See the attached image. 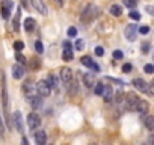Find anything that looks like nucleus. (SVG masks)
I'll return each instance as SVG.
<instances>
[{"label":"nucleus","instance_id":"f257e3e1","mask_svg":"<svg viewBox=\"0 0 154 145\" xmlns=\"http://www.w3.org/2000/svg\"><path fill=\"white\" fill-rule=\"evenodd\" d=\"M98 14H100V9H98V6H95V5H88L85 9H83V12H82V20L83 21H91V20H94L95 17H98Z\"/></svg>","mask_w":154,"mask_h":145},{"label":"nucleus","instance_id":"f03ea898","mask_svg":"<svg viewBox=\"0 0 154 145\" xmlns=\"http://www.w3.org/2000/svg\"><path fill=\"white\" fill-rule=\"evenodd\" d=\"M27 125H29V128L33 130V131L38 130L39 125H41V118H39V115L35 113V112H30V113L27 115Z\"/></svg>","mask_w":154,"mask_h":145},{"label":"nucleus","instance_id":"7ed1b4c3","mask_svg":"<svg viewBox=\"0 0 154 145\" xmlns=\"http://www.w3.org/2000/svg\"><path fill=\"white\" fill-rule=\"evenodd\" d=\"M36 92H38L39 95H42V97H48L50 92H51V86L48 85L47 80H39V82L36 83Z\"/></svg>","mask_w":154,"mask_h":145},{"label":"nucleus","instance_id":"20e7f679","mask_svg":"<svg viewBox=\"0 0 154 145\" xmlns=\"http://www.w3.org/2000/svg\"><path fill=\"white\" fill-rule=\"evenodd\" d=\"M30 5L38 14H41V15L48 14V9H47V5H45L44 0H30Z\"/></svg>","mask_w":154,"mask_h":145},{"label":"nucleus","instance_id":"39448f33","mask_svg":"<svg viewBox=\"0 0 154 145\" xmlns=\"http://www.w3.org/2000/svg\"><path fill=\"white\" fill-rule=\"evenodd\" d=\"M23 92H24V97H26V100L27 101H30L38 92H36V88H35V85L32 83V82H26L24 83V86H23Z\"/></svg>","mask_w":154,"mask_h":145},{"label":"nucleus","instance_id":"423d86ee","mask_svg":"<svg viewBox=\"0 0 154 145\" xmlns=\"http://www.w3.org/2000/svg\"><path fill=\"white\" fill-rule=\"evenodd\" d=\"M12 6H14V2H12V0H3V2H2V6H0V12H2V17H3L5 20H8V18L11 17Z\"/></svg>","mask_w":154,"mask_h":145},{"label":"nucleus","instance_id":"0eeeda50","mask_svg":"<svg viewBox=\"0 0 154 145\" xmlns=\"http://www.w3.org/2000/svg\"><path fill=\"white\" fill-rule=\"evenodd\" d=\"M59 77L63 83H71L72 82V69L68 66H62L59 69Z\"/></svg>","mask_w":154,"mask_h":145},{"label":"nucleus","instance_id":"6e6552de","mask_svg":"<svg viewBox=\"0 0 154 145\" xmlns=\"http://www.w3.org/2000/svg\"><path fill=\"white\" fill-rule=\"evenodd\" d=\"M80 63H82L83 66H86V68H91V69H94V71L100 72V65H98L95 60H92V57H91V56H82Z\"/></svg>","mask_w":154,"mask_h":145},{"label":"nucleus","instance_id":"1a4fd4ad","mask_svg":"<svg viewBox=\"0 0 154 145\" xmlns=\"http://www.w3.org/2000/svg\"><path fill=\"white\" fill-rule=\"evenodd\" d=\"M24 74H26L24 63L17 62V63L12 66V77H14V79H17V80H20V79H23V77H24Z\"/></svg>","mask_w":154,"mask_h":145},{"label":"nucleus","instance_id":"9d476101","mask_svg":"<svg viewBox=\"0 0 154 145\" xmlns=\"http://www.w3.org/2000/svg\"><path fill=\"white\" fill-rule=\"evenodd\" d=\"M124 35H125L127 41H130V42L136 41V36H137V26H136V24H128V26L125 27V30H124Z\"/></svg>","mask_w":154,"mask_h":145},{"label":"nucleus","instance_id":"9b49d317","mask_svg":"<svg viewBox=\"0 0 154 145\" xmlns=\"http://www.w3.org/2000/svg\"><path fill=\"white\" fill-rule=\"evenodd\" d=\"M14 124H15V128L18 133H24V127H23V115L21 112L15 110L14 112Z\"/></svg>","mask_w":154,"mask_h":145},{"label":"nucleus","instance_id":"f8f14e48","mask_svg":"<svg viewBox=\"0 0 154 145\" xmlns=\"http://www.w3.org/2000/svg\"><path fill=\"white\" fill-rule=\"evenodd\" d=\"M131 85H133V86H134L137 91H140V92H146V91H148V83H146L143 79H140V77H136V79H133Z\"/></svg>","mask_w":154,"mask_h":145},{"label":"nucleus","instance_id":"ddd939ff","mask_svg":"<svg viewBox=\"0 0 154 145\" xmlns=\"http://www.w3.org/2000/svg\"><path fill=\"white\" fill-rule=\"evenodd\" d=\"M82 79H83V85L86 88H94V85H95V76L92 74V72H85V74L82 76Z\"/></svg>","mask_w":154,"mask_h":145},{"label":"nucleus","instance_id":"4468645a","mask_svg":"<svg viewBox=\"0 0 154 145\" xmlns=\"http://www.w3.org/2000/svg\"><path fill=\"white\" fill-rule=\"evenodd\" d=\"M101 97H103V100H104L106 103H109V101L113 100V89H112L110 85H104V91H103Z\"/></svg>","mask_w":154,"mask_h":145},{"label":"nucleus","instance_id":"2eb2a0df","mask_svg":"<svg viewBox=\"0 0 154 145\" xmlns=\"http://www.w3.org/2000/svg\"><path fill=\"white\" fill-rule=\"evenodd\" d=\"M33 136H35V142H36L38 145H44V143L47 142V133H45L44 130H38V131H35Z\"/></svg>","mask_w":154,"mask_h":145},{"label":"nucleus","instance_id":"dca6fc26","mask_svg":"<svg viewBox=\"0 0 154 145\" xmlns=\"http://www.w3.org/2000/svg\"><path fill=\"white\" fill-rule=\"evenodd\" d=\"M35 26H36V23H35V20H33L32 17H27V18L23 21V27H24V30L29 32V33L35 30Z\"/></svg>","mask_w":154,"mask_h":145},{"label":"nucleus","instance_id":"f3484780","mask_svg":"<svg viewBox=\"0 0 154 145\" xmlns=\"http://www.w3.org/2000/svg\"><path fill=\"white\" fill-rule=\"evenodd\" d=\"M2 101H3V107L8 109V89H6L5 76H2Z\"/></svg>","mask_w":154,"mask_h":145},{"label":"nucleus","instance_id":"a211bd4d","mask_svg":"<svg viewBox=\"0 0 154 145\" xmlns=\"http://www.w3.org/2000/svg\"><path fill=\"white\" fill-rule=\"evenodd\" d=\"M148 109H149L148 101H145V100H137V103H136V106H134V110H136V112H139V113H145Z\"/></svg>","mask_w":154,"mask_h":145},{"label":"nucleus","instance_id":"6ab92c4d","mask_svg":"<svg viewBox=\"0 0 154 145\" xmlns=\"http://www.w3.org/2000/svg\"><path fill=\"white\" fill-rule=\"evenodd\" d=\"M29 103H30V106H32L33 109H41V107H42V95L36 94Z\"/></svg>","mask_w":154,"mask_h":145},{"label":"nucleus","instance_id":"aec40b11","mask_svg":"<svg viewBox=\"0 0 154 145\" xmlns=\"http://www.w3.org/2000/svg\"><path fill=\"white\" fill-rule=\"evenodd\" d=\"M62 59H63L65 62H69V60L74 59V53H72V48H71V47H65V48H63V51H62Z\"/></svg>","mask_w":154,"mask_h":145},{"label":"nucleus","instance_id":"412c9836","mask_svg":"<svg viewBox=\"0 0 154 145\" xmlns=\"http://www.w3.org/2000/svg\"><path fill=\"white\" fill-rule=\"evenodd\" d=\"M109 12L113 15V17H121L122 15V8L119 6V5H116V3H113L112 6H110V9H109Z\"/></svg>","mask_w":154,"mask_h":145},{"label":"nucleus","instance_id":"4be33fe9","mask_svg":"<svg viewBox=\"0 0 154 145\" xmlns=\"http://www.w3.org/2000/svg\"><path fill=\"white\" fill-rule=\"evenodd\" d=\"M20 15H21V8H18V9H17V14H15L14 21H12V27H14V30H15V32H18V30H20Z\"/></svg>","mask_w":154,"mask_h":145},{"label":"nucleus","instance_id":"5701e85b","mask_svg":"<svg viewBox=\"0 0 154 145\" xmlns=\"http://www.w3.org/2000/svg\"><path fill=\"white\" fill-rule=\"evenodd\" d=\"M47 82H48V85H50L51 88H57V86H59V77H57L56 74H50V76L47 77Z\"/></svg>","mask_w":154,"mask_h":145},{"label":"nucleus","instance_id":"b1692460","mask_svg":"<svg viewBox=\"0 0 154 145\" xmlns=\"http://www.w3.org/2000/svg\"><path fill=\"white\" fill-rule=\"evenodd\" d=\"M128 17L131 18V20H134V21H139L140 20V14L133 8V9H130V12H128Z\"/></svg>","mask_w":154,"mask_h":145},{"label":"nucleus","instance_id":"393cba45","mask_svg":"<svg viewBox=\"0 0 154 145\" xmlns=\"http://www.w3.org/2000/svg\"><path fill=\"white\" fill-rule=\"evenodd\" d=\"M103 91H104V85H103V83H95V85H94V92H95V95H100V97H101Z\"/></svg>","mask_w":154,"mask_h":145},{"label":"nucleus","instance_id":"a878e982","mask_svg":"<svg viewBox=\"0 0 154 145\" xmlns=\"http://www.w3.org/2000/svg\"><path fill=\"white\" fill-rule=\"evenodd\" d=\"M145 125L149 130H154V116H146L145 118Z\"/></svg>","mask_w":154,"mask_h":145},{"label":"nucleus","instance_id":"bb28decb","mask_svg":"<svg viewBox=\"0 0 154 145\" xmlns=\"http://www.w3.org/2000/svg\"><path fill=\"white\" fill-rule=\"evenodd\" d=\"M124 2V5L127 6V8H130V9H133L136 5H137V0H122Z\"/></svg>","mask_w":154,"mask_h":145},{"label":"nucleus","instance_id":"cd10ccee","mask_svg":"<svg viewBox=\"0 0 154 145\" xmlns=\"http://www.w3.org/2000/svg\"><path fill=\"white\" fill-rule=\"evenodd\" d=\"M14 48H15V51H23L24 42H23V41H15V42H14Z\"/></svg>","mask_w":154,"mask_h":145},{"label":"nucleus","instance_id":"c85d7f7f","mask_svg":"<svg viewBox=\"0 0 154 145\" xmlns=\"http://www.w3.org/2000/svg\"><path fill=\"white\" fill-rule=\"evenodd\" d=\"M74 47H75V50H83V47H85V41L83 39H77L75 41V44H74Z\"/></svg>","mask_w":154,"mask_h":145},{"label":"nucleus","instance_id":"c756f323","mask_svg":"<svg viewBox=\"0 0 154 145\" xmlns=\"http://www.w3.org/2000/svg\"><path fill=\"white\" fill-rule=\"evenodd\" d=\"M66 33H68V36H69V38H74V36H77V29H75L74 26H71V27H68Z\"/></svg>","mask_w":154,"mask_h":145},{"label":"nucleus","instance_id":"7c9ffc66","mask_svg":"<svg viewBox=\"0 0 154 145\" xmlns=\"http://www.w3.org/2000/svg\"><path fill=\"white\" fill-rule=\"evenodd\" d=\"M35 50H36V53H39V54L44 51V45H42L41 41H35Z\"/></svg>","mask_w":154,"mask_h":145},{"label":"nucleus","instance_id":"2f4dec72","mask_svg":"<svg viewBox=\"0 0 154 145\" xmlns=\"http://www.w3.org/2000/svg\"><path fill=\"white\" fill-rule=\"evenodd\" d=\"M113 59H116V60H121L122 57H124V53L121 51V50H113Z\"/></svg>","mask_w":154,"mask_h":145},{"label":"nucleus","instance_id":"473e14b6","mask_svg":"<svg viewBox=\"0 0 154 145\" xmlns=\"http://www.w3.org/2000/svg\"><path fill=\"white\" fill-rule=\"evenodd\" d=\"M143 71L146 72V74H152V72H154V65L152 63H146L143 66Z\"/></svg>","mask_w":154,"mask_h":145},{"label":"nucleus","instance_id":"72a5a7b5","mask_svg":"<svg viewBox=\"0 0 154 145\" xmlns=\"http://www.w3.org/2000/svg\"><path fill=\"white\" fill-rule=\"evenodd\" d=\"M15 59H17V62H20V63H26V57H24L20 51L15 53Z\"/></svg>","mask_w":154,"mask_h":145},{"label":"nucleus","instance_id":"f704fd0d","mask_svg":"<svg viewBox=\"0 0 154 145\" xmlns=\"http://www.w3.org/2000/svg\"><path fill=\"white\" fill-rule=\"evenodd\" d=\"M137 32H139L140 35H146V33L149 32V27H148V26H140V27L137 29Z\"/></svg>","mask_w":154,"mask_h":145},{"label":"nucleus","instance_id":"c9c22d12","mask_svg":"<svg viewBox=\"0 0 154 145\" xmlns=\"http://www.w3.org/2000/svg\"><path fill=\"white\" fill-rule=\"evenodd\" d=\"M140 48H142V53H148L149 51V42H142V45H140Z\"/></svg>","mask_w":154,"mask_h":145},{"label":"nucleus","instance_id":"e433bc0d","mask_svg":"<svg viewBox=\"0 0 154 145\" xmlns=\"http://www.w3.org/2000/svg\"><path fill=\"white\" fill-rule=\"evenodd\" d=\"M95 54H97L98 57H100V56H103V54H104V48H103V47H100V45H98V47H95Z\"/></svg>","mask_w":154,"mask_h":145},{"label":"nucleus","instance_id":"4c0bfd02","mask_svg":"<svg viewBox=\"0 0 154 145\" xmlns=\"http://www.w3.org/2000/svg\"><path fill=\"white\" fill-rule=\"evenodd\" d=\"M131 69H133L131 63H124V65H122V71H124V72H130Z\"/></svg>","mask_w":154,"mask_h":145},{"label":"nucleus","instance_id":"58836bf2","mask_svg":"<svg viewBox=\"0 0 154 145\" xmlns=\"http://www.w3.org/2000/svg\"><path fill=\"white\" fill-rule=\"evenodd\" d=\"M145 11H146L149 15H152V17H154V6H151V5H146V6H145Z\"/></svg>","mask_w":154,"mask_h":145},{"label":"nucleus","instance_id":"ea45409f","mask_svg":"<svg viewBox=\"0 0 154 145\" xmlns=\"http://www.w3.org/2000/svg\"><path fill=\"white\" fill-rule=\"evenodd\" d=\"M146 92H149V94L154 97V79H152V82L148 85V91H146Z\"/></svg>","mask_w":154,"mask_h":145},{"label":"nucleus","instance_id":"a19ab883","mask_svg":"<svg viewBox=\"0 0 154 145\" xmlns=\"http://www.w3.org/2000/svg\"><path fill=\"white\" fill-rule=\"evenodd\" d=\"M39 65H41L39 63V59H33L32 60V68H39Z\"/></svg>","mask_w":154,"mask_h":145},{"label":"nucleus","instance_id":"79ce46f5","mask_svg":"<svg viewBox=\"0 0 154 145\" xmlns=\"http://www.w3.org/2000/svg\"><path fill=\"white\" fill-rule=\"evenodd\" d=\"M107 80H112V82H115V83H118V85H124V82H122V80H119V79H113V77H107Z\"/></svg>","mask_w":154,"mask_h":145},{"label":"nucleus","instance_id":"37998d69","mask_svg":"<svg viewBox=\"0 0 154 145\" xmlns=\"http://www.w3.org/2000/svg\"><path fill=\"white\" fill-rule=\"evenodd\" d=\"M53 2H54L56 5H59V6H63V0H53Z\"/></svg>","mask_w":154,"mask_h":145},{"label":"nucleus","instance_id":"c03bdc74","mask_svg":"<svg viewBox=\"0 0 154 145\" xmlns=\"http://www.w3.org/2000/svg\"><path fill=\"white\" fill-rule=\"evenodd\" d=\"M148 142H149V143H154V134H152L151 137H148Z\"/></svg>","mask_w":154,"mask_h":145},{"label":"nucleus","instance_id":"a18cd8bd","mask_svg":"<svg viewBox=\"0 0 154 145\" xmlns=\"http://www.w3.org/2000/svg\"><path fill=\"white\" fill-rule=\"evenodd\" d=\"M21 143H29V140H27L26 137H23V139H21Z\"/></svg>","mask_w":154,"mask_h":145}]
</instances>
